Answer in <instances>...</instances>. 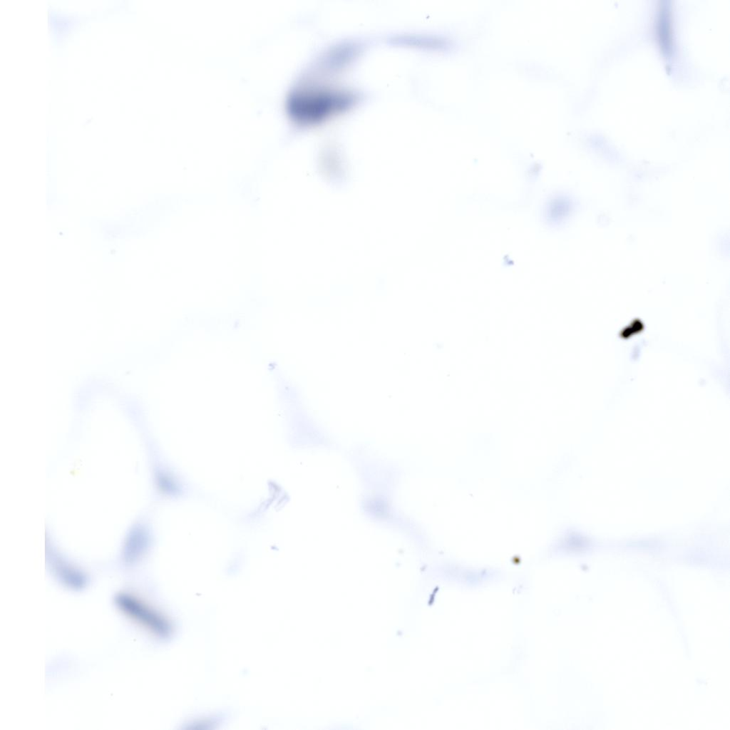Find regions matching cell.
Listing matches in <instances>:
<instances>
[{
	"mask_svg": "<svg viewBox=\"0 0 730 730\" xmlns=\"http://www.w3.org/2000/svg\"><path fill=\"white\" fill-rule=\"evenodd\" d=\"M148 544L146 533L141 528H134L129 534L124 545L123 557L128 562L138 559L145 551Z\"/></svg>",
	"mask_w": 730,
	"mask_h": 730,
	"instance_id": "obj_3",
	"label": "cell"
},
{
	"mask_svg": "<svg viewBox=\"0 0 730 730\" xmlns=\"http://www.w3.org/2000/svg\"><path fill=\"white\" fill-rule=\"evenodd\" d=\"M117 600L123 611L153 632L164 635L170 632L171 627L168 620L141 601L125 595L119 596Z\"/></svg>",
	"mask_w": 730,
	"mask_h": 730,
	"instance_id": "obj_1",
	"label": "cell"
},
{
	"mask_svg": "<svg viewBox=\"0 0 730 730\" xmlns=\"http://www.w3.org/2000/svg\"><path fill=\"white\" fill-rule=\"evenodd\" d=\"M657 33L661 51L667 55L671 53L673 46L672 12L670 1H659L657 20Z\"/></svg>",
	"mask_w": 730,
	"mask_h": 730,
	"instance_id": "obj_2",
	"label": "cell"
}]
</instances>
